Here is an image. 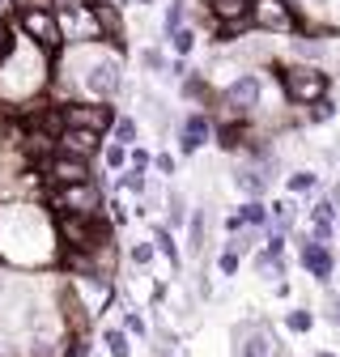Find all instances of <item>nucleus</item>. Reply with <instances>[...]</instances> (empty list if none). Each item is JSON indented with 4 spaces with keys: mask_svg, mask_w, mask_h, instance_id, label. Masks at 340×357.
I'll use <instances>...</instances> for the list:
<instances>
[{
    "mask_svg": "<svg viewBox=\"0 0 340 357\" xmlns=\"http://www.w3.org/2000/svg\"><path fill=\"white\" fill-rule=\"evenodd\" d=\"M47 81H52V52H42L26 34L17 47L0 52V98L5 102H30L34 94L47 89Z\"/></svg>",
    "mask_w": 340,
    "mask_h": 357,
    "instance_id": "obj_1",
    "label": "nucleus"
},
{
    "mask_svg": "<svg viewBox=\"0 0 340 357\" xmlns=\"http://www.w3.org/2000/svg\"><path fill=\"white\" fill-rule=\"evenodd\" d=\"M77 81L85 85V94H90L94 102H111L119 89H123V64L115 56H94L90 64L81 68Z\"/></svg>",
    "mask_w": 340,
    "mask_h": 357,
    "instance_id": "obj_2",
    "label": "nucleus"
},
{
    "mask_svg": "<svg viewBox=\"0 0 340 357\" xmlns=\"http://www.w3.org/2000/svg\"><path fill=\"white\" fill-rule=\"evenodd\" d=\"M17 30L30 43H38L42 52H52V56L64 47V30H60V13L56 9H22L17 13Z\"/></svg>",
    "mask_w": 340,
    "mask_h": 357,
    "instance_id": "obj_3",
    "label": "nucleus"
},
{
    "mask_svg": "<svg viewBox=\"0 0 340 357\" xmlns=\"http://www.w3.org/2000/svg\"><path fill=\"white\" fill-rule=\"evenodd\" d=\"M281 81H285V94L302 107L327 98V73L315 64H289V68H281Z\"/></svg>",
    "mask_w": 340,
    "mask_h": 357,
    "instance_id": "obj_4",
    "label": "nucleus"
},
{
    "mask_svg": "<svg viewBox=\"0 0 340 357\" xmlns=\"http://www.w3.org/2000/svg\"><path fill=\"white\" fill-rule=\"evenodd\" d=\"M251 30L293 34V30H298V13L285 5V0H251Z\"/></svg>",
    "mask_w": 340,
    "mask_h": 357,
    "instance_id": "obj_5",
    "label": "nucleus"
},
{
    "mask_svg": "<svg viewBox=\"0 0 340 357\" xmlns=\"http://www.w3.org/2000/svg\"><path fill=\"white\" fill-rule=\"evenodd\" d=\"M60 123L64 128H94L107 137L115 128V111H111V102H68V107H60Z\"/></svg>",
    "mask_w": 340,
    "mask_h": 357,
    "instance_id": "obj_6",
    "label": "nucleus"
},
{
    "mask_svg": "<svg viewBox=\"0 0 340 357\" xmlns=\"http://www.w3.org/2000/svg\"><path fill=\"white\" fill-rule=\"evenodd\" d=\"M52 204H56L60 213L90 217V213H98V208H102V192H98L94 178H85V183H68V188H60V192L52 196Z\"/></svg>",
    "mask_w": 340,
    "mask_h": 357,
    "instance_id": "obj_7",
    "label": "nucleus"
},
{
    "mask_svg": "<svg viewBox=\"0 0 340 357\" xmlns=\"http://www.w3.org/2000/svg\"><path fill=\"white\" fill-rule=\"evenodd\" d=\"M47 178L56 188H68V183H85V178H94L90 174V158H72V153H56L47 162Z\"/></svg>",
    "mask_w": 340,
    "mask_h": 357,
    "instance_id": "obj_8",
    "label": "nucleus"
},
{
    "mask_svg": "<svg viewBox=\"0 0 340 357\" xmlns=\"http://www.w3.org/2000/svg\"><path fill=\"white\" fill-rule=\"evenodd\" d=\"M56 153H72V158H90L98 145H102V132L94 128H60V137H56Z\"/></svg>",
    "mask_w": 340,
    "mask_h": 357,
    "instance_id": "obj_9",
    "label": "nucleus"
},
{
    "mask_svg": "<svg viewBox=\"0 0 340 357\" xmlns=\"http://www.w3.org/2000/svg\"><path fill=\"white\" fill-rule=\"evenodd\" d=\"M208 13L226 26V34H238L251 26V0H208Z\"/></svg>",
    "mask_w": 340,
    "mask_h": 357,
    "instance_id": "obj_10",
    "label": "nucleus"
},
{
    "mask_svg": "<svg viewBox=\"0 0 340 357\" xmlns=\"http://www.w3.org/2000/svg\"><path fill=\"white\" fill-rule=\"evenodd\" d=\"M260 94H264V85H260V77H255V73H238V77L226 85V98H230L238 111H255V107H260Z\"/></svg>",
    "mask_w": 340,
    "mask_h": 357,
    "instance_id": "obj_11",
    "label": "nucleus"
},
{
    "mask_svg": "<svg viewBox=\"0 0 340 357\" xmlns=\"http://www.w3.org/2000/svg\"><path fill=\"white\" fill-rule=\"evenodd\" d=\"M208 137H212V119L204 111H192L187 123H183V153H200Z\"/></svg>",
    "mask_w": 340,
    "mask_h": 357,
    "instance_id": "obj_12",
    "label": "nucleus"
},
{
    "mask_svg": "<svg viewBox=\"0 0 340 357\" xmlns=\"http://www.w3.org/2000/svg\"><path fill=\"white\" fill-rule=\"evenodd\" d=\"M302 268H307V273H315L319 281H327L332 277V251L323 243H302Z\"/></svg>",
    "mask_w": 340,
    "mask_h": 357,
    "instance_id": "obj_13",
    "label": "nucleus"
},
{
    "mask_svg": "<svg viewBox=\"0 0 340 357\" xmlns=\"http://www.w3.org/2000/svg\"><path fill=\"white\" fill-rule=\"evenodd\" d=\"M56 149H60V145H56V132L38 128V123L26 132V153H30V158H47V153H56Z\"/></svg>",
    "mask_w": 340,
    "mask_h": 357,
    "instance_id": "obj_14",
    "label": "nucleus"
},
{
    "mask_svg": "<svg viewBox=\"0 0 340 357\" xmlns=\"http://www.w3.org/2000/svg\"><path fill=\"white\" fill-rule=\"evenodd\" d=\"M94 17H98V34H102V38H111V43H119V38H123L119 13H115L111 5H94Z\"/></svg>",
    "mask_w": 340,
    "mask_h": 357,
    "instance_id": "obj_15",
    "label": "nucleus"
},
{
    "mask_svg": "<svg viewBox=\"0 0 340 357\" xmlns=\"http://www.w3.org/2000/svg\"><path fill=\"white\" fill-rule=\"evenodd\" d=\"M242 357H281V344H277L272 336H251Z\"/></svg>",
    "mask_w": 340,
    "mask_h": 357,
    "instance_id": "obj_16",
    "label": "nucleus"
},
{
    "mask_svg": "<svg viewBox=\"0 0 340 357\" xmlns=\"http://www.w3.org/2000/svg\"><path fill=\"white\" fill-rule=\"evenodd\" d=\"M183 94H187L192 102H204V98H208V81H204V73H187V81H183Z\"/></svg>",
    "mask_w": 340,
    "mask_h": 357,
    "instance_id": "obj_17",
    "label": "nucleus"
},
{
    "mask_svg": "<svg viewBox=\"0 0 340 357\" xmlns=\"http://www.w3.org/2000/svg\"><path fill=\"white\" fill-rule=\"evenodd\" d=\"M238 217H242V226H247V230H255V226H264V221H268L264 204H255V200H251V204H242V208H238Z\"/></svg>",
    "mask_w": 340,
    "mask_h": 357,
    "instance_id": "obj_18",
    "label": "nucleus"
},
{
    "mask_svg": "<svg viewBox=\"0 0 340 357\" xmlns=\"http://www.w3.org/2000/svg\"><path fill=\"white\" fill-rule=\"evenodd\" d=\"M102 340H107V349H111V357H132V353H128V336H123V332H115V328H107V332H102Z\"/></svg>",
    "mask_w": 340,
    "mask_h": 357,
    "instance_id": "obj_19",
    "label": "nucleus"
},
{
    "mask_svg": "<svg viewBox=\"0 0 340 357\" xmlns=\"http://www.w3.org/2000/svg\"><path fill=\"white\" fill-rule=\"evenodd\" d=\"M170 43H175L179 56H192L196 52V30H175V34H170Z\"/></svg>",
    "mask_w": 340,
    "mask_h": 357,
    "instance_id": "obj_20",
    "label": "nucleus"
},
{
    "mask_svg": "<svg viewBox=\"0 0 340 357\" xmlns=\"http://www.w3.org/2000/svg\"><path fill=\"white\" fill-rule=\"evenodd\" d=\"M311 188H315V174H311V170H293V174H289V192H293V196H302V192H311Z\"/></svg>",
    "mask_w": 340,
    "mask_h": 357,
    "instance_id": "obj_21",
    "label": "nucleus"
},
{
    "mask_svg": "<svg viewBox=\"0 0 340 357\" xmlns=\"http://www.w3.org/2000/svg\"><path fill=\"white\" fill-rule=\"evenodd\" d=\"M111 132H115V141L132 145V141H137V119H128V115H123V119H115V128H111Z\"/></svg>",
    "mask_w": 340,
    "mask_h": 357,
    "instance_id": "obj_22",
    "label": "nucleus"
},
{
    "mask_svg": "<svg viewBox=\"0 0 340 357\" xmlns=\"http://www.w3.org/2000/svg\"><path fill=\"white\" fill-rule=\"evenodd\" d=\"M187 221H192V251H200L204 247V234H208V221H204V213H192Z\"/></svg>",
    "mask_w": 340,
    "mask_h": 357,
    "instance_id": "obj_23",
    "label": "nucleus"
},
{
    "mask_svg": "<svg viewBox=\"0 0 340 357\" xmlns=\"http://www.w3.org/2000/svg\"><path fill=\"white\" fill-rule=\"evenodd\" d=\"M153 247L162 251V255H170V264H179V255H175V243H170V230H153Z\"/></svg>",
    "mask_w": 340,
    "mask_h": 357,
    "instance_id": "obj_24",
    "label": "nucleus"
},
{
    "mask_svg": "<svg viewBox=\"0 0 340 357\" xmlns=\"http://www.w3.org/2000/svg\"><path fill=\"white\" fill-rule=\"evenodd\" d=\"M166 208H170V226H183V221H187V204H183V196H179V192L166 200Z\"/></svg>",
    "mask_w": 340,
    "mask_h": 357,
    "instance_id": "obj_25",
    "label": "nucleus"
},
{
    "mask_svg": "<svg viewBox=\"0 0 340 357\" xmlns=\"http://www.w3.org/2000/svg\"><path fill=\"white\" fill-rule=\"evenodd\" d=\"M311 221H315V226H332V221H336V204L332 200H319L315 213H311Z\"/></svg>",
    "mask_w": 340,
    "mask_h": 357,
    "instance_id": "obj_26",
    "label": "nucleus"
},
{
    "mask_svg": "<svg viewBox=\"0 0 340 357\" xmlns=\"http://www.w3.org/2000/svg\"><path fill=\"white\" fill-rule=\"evenodd\" d=\"M285 324H289V332H311L315 319H311V310H289V319H285Z\"/></svg>",
    "mask_w": 340,
    "mask_h": 357,
    "instance_id": "obj_27",
    "label": "nucleus"
},
{
    "mask_svg": "<svg viewBox=\"0 0 340 357\" xmlns=\"http://www.w3.org/2000/svg\"><path fill=\"white\" fill-rule=\"evenodd\" d=\"M119 183H123L128 192H137V196H141V192H145V170H137V166H132V170L119 178Z\"/></svg>",
    "mask_w": 340,
    "mask_h": 357,
    "instance_id": "obj_28",
    "label": "nucleus"
},
{
    "mask_svg": "<svg viewBox=\"0 0 340 357\" xmlns=\"http://www.w3.org/2000/svg\"><path fill=\"white\" fill-rule=\"evenodd\" d=\"M175 30H183V0H175L166 13V34H175Z\"/></svg>",
    "mask_w": 340,
    "mask_h": 357,
    "instance_id": "obj_29",
    "label": "nucleus"
},
{
    "mask_svg": "<svg viewBox=\"0 0 340 357\" xmlns=\"http://www.w3.org/2000/svg\"><path fill=\"white\" fill-rule=\"evenodd\" d=\"M141 64H145L149 73H162V68H166V60H162L157 47H145V52H141Z\"/></svg>",
    "mask_w": 340,
    "mask_h": 357,
    "instance_id": "obj_30",
    "label": "nucleus"
},
{
    "mask_svg": "<svg viewBox=\"0 0 340 357\" xmlns=\"http://www.w3.org/2000/svg\"><path fill=\"white\" fill-rule=\"evenodd\" d=\"M123 162H128V145H123V141H115V145H107V166H115V170H119Z\"/></svg>",
    "mask_w": 340,
    "mask_h": 357,
    "instance_id": "obj_31",
    "label": "nucleus"
},
{
    "mask_svg": "<svg viewBox=\"0 0 340 357\" xmlns=\"http://www.w3.org/2000/svg\"><path fill=\"white\" fill-rule=\"evenodd\" d=\"M327 119H332V102H327V98L311 102V123H327Z\"/></svg>",
    "mask_w": 340,
    "mask_h": 357,
    "instance_id": "obj_32",
    "label": "nucleus"
},
{
    "mask_svg": "<svg viewBox=\"0 0 340 357\" xmlns=\"http://www.w3.org/2000/svg\"><path fill=\"white\" fill-rule=\"evenodd\" d=\"M123 328H128V332H137V336H145V319L137 315V310H128V315H123Z\"/></svg>",
    "mask_w": 340,
    "mask_h": 357,
    "instance_id": "obj_33",
    "label": "nucleus"
},
{
    "mask_svg": "<svg viewBox=\"0 0 340 357\" xmlns=\"http://www.w3.org/2000/svg\"><path fill=\"white\" fill-rule=\"evenodd\" d=\"M153 251H157V247H149V243H137V247H132V259H137V264L145 268V264L153 259Z\"/></svg>",
    "mask_w": 340,
    "mask_h": 357,
    "instance_id": "obj_34",
    "label": "nucleus"
},
{
    "mask_svg": "<svg viewBox=\"0 0 340 357\" xmlns=\"http://www.w3.org/2000/svg\"><path fill=\"white\" fill-rule=\"evenodd\" d=\"M222 273H230V277L238 273V251L234 247H226V255H222Z\"/></svg>",
    "mask_w": 340,
    "mask_h": 357,
    "instance_id": "obj_35",
    "label": "nucleus"
},
{
    "mask_svg": "<svg viewBox=\"0 0 340 357\" xmlns=\"http://www.w3.org/2000/svg\"><path fill=\"white\" fill-rule=\"evenodd\" d=\"M153 166H157L162 174H175V158H170V153H157V158H153Z\"/></svg>",
    "mask_w": 340,
    "mask_h": 357,
    "instance_id": "obj_36",
    "label": "nucleus"
},
{
    "mask_svg": "<svg viewBox=\"0 0 340 357\" xmlns=\"http://www.w3.org/2000/svg\"><path fill=\"white\" fill-rule=\"evenodd\" d=\"M64 357H85V336H77V340L68 344V353H64Z\"/></svg>",
    "mask_w": 340,
    "mask_h": 357,
    "instance_id": "obj_37",
    "label": "nucleus"
},
{
    "mask_svg": "<svg viewBox=\"0 0 340 357\" xmlns=\"http://www.w3.org/2000/svg\"><path fill=\"white\" fill-rule=\"evenodd\" d=\"M132 166L145 170V166H149V153H145V149H132Z\"/></svg>",
    "mask_w": 340,
    "mask_h": 357,
    "instance_id": "obj_38",
    "label": "nucleus"
},
{
    "mask_svg": "<svg viewBox=\"0 0 340 357\" xmlns=\"http://www.w3.org/2000/svg\"><path fill=\"white\" fill-rule=\"evenodd\" d=\"M332 204H340V183H336V192H332Z\"/></svg>",
    "mask_w": 340,
    "mask_h": 357,
    "instance_id": "obj_39",
    "label": "nucleus"
},
{
    "mask_svg": "<svg viewBox=\"0 0 340 357\" xmlns=\"http://www.w3.org/2000/svg\"><path fill=\"white\" fill-rule=\"evenodd\" d=\"M336 315H340V298H336Z\"/></svg>",
    "mask_w": 340,
    "mask_h": 357,
    "instance_id": "obj_40",
    "label": "nucleus"
},
{
    "mask_svg": "<svg viewBox=\"0 0 340 357\" xmlns=\"http://www.w3.org/2000/svg\"><path fill=\"white\" fill-rule=\"evenodd\" d=\"M319 357H336V353H319Z\"/></svg>",
    "mask_w": 340,
    "mask_h": 357,
    "instance_id": "obj_41",
    "label": "nucleus"
},
{
    "mask_svg": "<svg viewBox=\"0 0 340 357\" xmlns=\"http://www.w3.org/2000/svg\"><path fill=\"white\" fill-rule=\"evenodd\" d=\"M0 5H5V0H0Z\"/></svg>",
    "mask_w": 340,
    "mask_h": 357,
    "instance_id": "obj_42",
    "label": "nucleus"
}]
</instances>
